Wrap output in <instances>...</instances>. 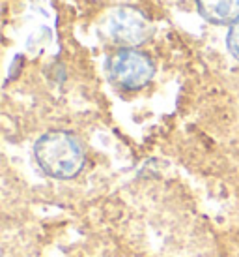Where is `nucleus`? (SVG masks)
<instances>
[{
    "mask_svg": "<svg viewBox=\"0 0 239 257\" xmlns=\"http://www.w3.org/2000/svg\"><path fill=\"white\" fill-rule=\"evenodd\" d=\"M34 158L45 175L58 180L75 179L86 164L82 143L64 130L43 134L34 145Z\"/></svg>",
    "mask_w": 239,
    "mask_h": 257,
    "instance_id": "f257e3e1",
    "label": "nucleus"
},
{
    "mask_svg": "<svg viewBox=\"0 0 239 257\" xmlns=\"http://www.w3.org/2000/svg\"><path fill=\"white\" fill-rule=\"evenodd\" d=\"M106 75L118 88L140 90L154 79L155 64L138 49H120L106 60Z\"/></svg>",
    "mask_w": 239,
    "mask_h": 257,
    "instance_id": "f03ea898",
    "label": "nucleus"
},
{
    "mask_svg": "<svg viewBox=\"0 0 239 257\" xmlns=\"http://www.w3.org/2000/svg\"><path fill=\"white\" fill-rule=\"evenodd\" d=\"M108 34L124 49H136L154 34L152 23L146 15L134 8H118L108 17Z\"/></svg>",
    "mask_w": 239,
    "mask_h": 257,
    "instance_id": "7ed1b4c3",
    "label": "nucleus"
},
{
    "mask_svg": "<svg viewBox=\"0 0 239 257\" xmlns=\"http://www.w3.org/2000/svg\"><path fill=\"white\" fill-rule=\"evenodd\" d=\"M198 14L213 25H230L239 19V0H196Z\"/></svg>",
    "mask_w": 239,
    "mask_h": 257,
    "instance_id": "20e7f679",
    "label": "nucleus"
},
{
    "mask_svg": "<svg viewBox=\"0 0 239 257\" xmlns=\"http://www.w3.org/2000/svg\"><path fill=\"white\" fill-rule=\"evenodd\" d=\"M226 45L228 51L232 53V57L236 60H239V19L234 23L230 30H228V36H226Z\"/></svg>",
    "mask_w": 239,
    "mask_h": 257,
    "instance_id": "39448f33",
    "label": "nucleus"
}]
</instances>
